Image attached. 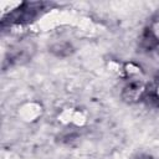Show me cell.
<instances>
[{
	"mask_svg": "<svg viewBox=\"0 0 159 159\" xmlns=\"http://www.w3.org/2000/svg\"><path fill=\"white\" fill-rule=\"evenodd\" d=\"M149 98H150V101H154L157 104H159V84L155 88V91L149 94Z\"/></svg>",
	"mask_w": 159,
	"mask_h": 159,
	"instance_id": "cell-3",
	"label": "cell"
},
{
	"mask_svg": "<svg viewBox=\"0 0 159 159\" xmlns=\"http://www.w3.org/2000/svg\"><path fill=\"white\" fill-rule=\"evenodd\" d=\"M139 159H149V158H139Z\"/></svg>",
	"mask_w": 159,
	"mask_h": 159,
	"instance_id": "cell-4",
	"label": "cell"
},
{
	"mask_svg": "<svg viewBox=\"0 0 159 159\" xmlns=\"http://www.w3.org/2000/svg\"><path fill=\"white\" fill-rule=\"evenodd\" d=\"M145 94V86L140 80H132L122 92V98L125 102L134 103L138 102Z\"/></svg>",
	"mask_w": 159,
	"mask_h": 159,
	"instance_id": "cell-1",
	"label": "cell"
},
{
	"mask_svg": "<svg viewBox=\"0 0 159 159\" xmlns=\"http://www.w3.org/2000/svg\"><path fill=\"white\" fill-rule=\"evenodd\" d=\"M51 51L57 55V56H68L72 52V47L68 43L61 42V43H56L51 47Z\"/></svg>",
	"mask_w": 159,
	"mask_h": 159,
	"instance_id": "cell-2",
	"label": "cell"
}]
</instances>
